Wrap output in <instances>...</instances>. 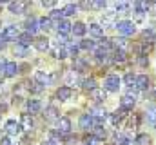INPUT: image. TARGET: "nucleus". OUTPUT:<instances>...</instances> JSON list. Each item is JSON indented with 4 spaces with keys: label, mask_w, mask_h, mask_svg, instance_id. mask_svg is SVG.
I'll return each instance as SVG.
<instances>
[{
    "label": "nucleus",
    "mask_w": 156,
    "mask_h": 145,
    "mask_svg": "<svg viewBox=\"0 0 156 145\" xmlns=\"http://www.w3.org/2000/svg\"><path fill=\"white\" fill-rule=\"evenodd\" d=\"M76 80H78V74H76V72H69V74H67V82H69V85H71L73 82L76 83Z\"/></svg>",
    "instance_id": "37998d69"
},
{
    "label": "nucleus",
    "mask_w": 156,
    "mask_h": 145,
    "mask_svg": "<svg viewBox=\"0 0 156 145\" xmlns=\"http://www.w3.org/2000/svg\"><path fill=\"white\" fill-rule=\"evenodd\" d=\"M20 125H22V129H24V131H31V129H33V125H35L33 116H31V114H22V122H20Z\"/></svg>",
    "instance_id": "2eb2a0df"
},
{
    "label": "nucleus",
    "mask_w": 156,
    "mask_h": 145,
    "mask_svg": "<svg viewBox=\"0 0 156 145\" xmlns=\"http://www.w3.org/2000/svg\"><path fill=\"white\" fill-rule=\"evenodd\" d=\"M113 62H115V64H123V62H125V53L118 49L116 53H115V58H113Z\"/></svg>",
    "instance_id": "2f4dec72"
},
{
    "label": "nucleus",
    "mask_w": 156,
    "mask_h": 145,
    "mask_svg": "<svg viewBox=\"0 0 156 145\" xmlns=\"http://www.w3.org/2000/svg\"><path fill=\"white\" fill-rule=\"evenodd\" d=\"M0 9H2V4H0Z\"/></svg>",
    "instance_id": "13d9d810"
},
{
    "label": "nucleus",
    "mask_w": 156,
    "mask_h": 145,
    "mask_svg": "<svg viewBox=\"0 0 156 145\" xmlns=\"http://www.w3.org/2000/svg\"><path fill=\"white\" fill-rule=\"evenodd\" d=\"M80 5H82V7H85V9H87V7H91V2H82V4H80Z\"/></svg>",
    "instance_id": "864d4df0"
},
{
    "label": "nucleus",
    "mask_w": 156,
    "mask_h": 145,
    "mask_svg": "<svg viewBox=\"0 0 156 145\" xmlns=\"http://www.w3.org/2000/svg\"><path fill=\"white\" fill-rule=\"evenodd\" d=\"M154 31H153V29H145V31H144V38H145V40H147V42H149V44H153V42H154Z\"/></svg>",
    "instance_id": "e433bc0d"
},
{
    "label": "nucleus",
    "mask_w": 156,
    "mask_h": 145,
    "mask_svg": "<svg viewBox=\"0 0 156 145\" xmlns=\"http://www.w3.org/2000/svg\"><path fill=\"white\" fill-rule=\"evenodd\" d=\"M113 42H115L116 47H120V51H123V49L127 47V40H125V38H116V40H113Z\"/></svg>",
    "instance_id": "4c0bfd02"
},
{
    "label": "nucleus",
    "mask_w": 156,
    "mask_h": 145,
    "mask_svg": "<svg viewBox=\"0 0 156 145\" xmlns=\"http://www.w3.org/2000/svg\"><path fill=\"white\" fill-rule=\"evenodd\" d=\"M116 27H118V33H122L123 36H131V35H134V31H136V26H134V22H131V20H122V22H118Z\"/></svg>",
    "instance_id": "f257e3e1"
},
{
    "label": "nucleus",
    "mask_w": 156,
    "mask_h": 145,
    "mask_svg": "<svg viewBox=\"0 0 156 145\" xmlns=\"http://www.w3.org/2000/svg\"><path fill=\"white\" fill-rule=\"evenodd\" d=\"M147 118H149V123H151L153 127H156V109H154V107L149 109V112H147Z\"/></svg>",
    "instance_id": "473e14b6"
},
{
    "label": "nucleus",
    "mask_w": 156,
    "mask_h": 145,
    "mask_svg": "<svg viewBox=\"0 0 156 145\" xmlns=\"http://www.w3.org/2000/svg\"><path fill=\"white\" fill-rule=\"evenodd\" d=\"M38 26H40V22L37 20V18H27V22H26V29H27V33L29 35H35L37 31H38Z\"/></svg>",
    "instance_id": "ddd939ff"
},
{
    "label": "nucleus",
    "mask_w": 156,
    "mask_h": 145,
    "mask_svg": "<svg viewBox=\"0 0 156 145\" xmlns=\"http://www.w3.org/2000/svg\"><path fill=\"white\" fill-rule=\"evenodd\" d=\"M16 72H18V65L15 62H7V65L4 67V74L5 76H15Z\"/></svg>",
    "instance_id": "aec40b11"
},
{
    "label": "nucleus",
    "mask_w": 156,
    "mask_h": 145,
    "mask_svg": "<svg viewBox=\"0 0 156 145\" xmlns=\"http://www.w3.org/2000/svg\"><path fill=\"white\" fill-rule=\"evenodd\" d=\"M138 123H140V118H138V116H133V118H129V122H127V127L134 131V129L138 127Z\"/></svg>",
    "instance_id": "c9c22d12"
},
{
    "label": "nucleus",
    "mask_w": 156,
    "mask_h": 145,
    "mask_svg": "<svg viewBox=\"0 0 156 145\" xmlns=\"http://www.w3.org/2000/svg\"><path fill=\"white\" fill-rule=\"evenodd\" d=\"M4 76H5V74H4V72L0 71V83H2V80H4Z\"/></svg>",
    "instance_id": "4d7b16f0"
},
{
    "label": "nucleus",
    "mask_w": 156,
    "mask_h": 145,
    "mask_svg": "<svg viewBox=\"0 0 156 145\" xmlns=\"http://www.w3.org/2000/svg\"><path fill=\"white\" fill-rule=\"evenodd\" d=\"M4 36L7 38V40H16L20 33H18V27L16 26H9V27H5L4 29Z\"/></svg>",
    "instance_id": "4468645a"
},
{
    "label": "nucleus",
    "mask_w": 156,
    "mask_h": 145,
    "mask_svg": "<svg viewBox=\"0 0 156 145\" xmlns=\"http://www.w3.org/2000/svg\"><path fill=\"white\" fill-rule=\"evenodd\" d=\"M44 145H56L55 140H47V142H44Z\"/></svg>",
    "instance_id": "5fc2aeb1"
},
{
    "label": "nucleus",
    "mask_w": 156,
    "mask_h": 145,
    "mask_svg": "<svg viewBox=\"0 0 156 145\" xmlns=\"http://www.w3.org/2000/svg\"><path fill=\"white\" fill-rule=\"evenodd\" d=\"M111 145H113V143H111Z\"/></svg>",
    "instance_id": "bf43d9fd"
},
{
    "label": "nucleus",
    "mask_w": 156,
    "mask_h": 145,
    "mask_svg": "<svg viewBox=\"0 0 156 145\" xmlns=\"http://www.w3.org/2000/svg\"><path fill=\"white\" fill-rule=\"evenodd\" d=\"M69 31H73V26H71L67 20H62V22H58V33H60V35H67Z\"/></svg>",
    "instance_id": "412c9836"
},
{
    "label": "nucleus",
    "mask_w": 156,
    "mask_h": 145,
    "mask_svg": "<svg viewBox=\"0 0 156 145\" xmlns=\"http://www.w3.org/2000/svg\"><path fill=\"white\" fill-rule=\"evenodd\" d=\"M104 89L105 91H111V93L118 91L120 89V78H118L116 74H109L105 78V82H104Z\"/></svg>",
    "instance_id": "f03ea898"
},
{
    "label": "nucleus",
    "mask_w": 156,
    "mask_h": 145,
    "mask_svg": "<svg viewBox=\"0 0 156 145\" xmlns=\"http://www.w3.org/2000/svg\"><path fill=\"white\" fill-rule=\"evenodd\" d=\"M7 65V62H5V58L4 56H0V71H4V67Z\"/></svg>",
    "instance_id": "8fccbe9b"
},
{
    "label": "nucleus",
    "mask_w": 156,
    "mask_h": 145,
    "mask_svg": "<svg viewBox=\"0 0 156 145\" xmlns=\"http://www.w3.org/2000/svg\"><path fill=\"white\" fill-rule=\"evenodd\" d=\"M134 87H136L138 91H145V89L149 87V78H147V74H140V76H136V83H134Z\"/></svg>",
    "instance_id": "9d476101"
},
{
    "label": "nucleus",
    "mask_w": 156,
    "mask_h": 145,
    "mask_svg": "<svg viewBox=\"0 0 156 145\" xmlns=\"http://www.w3.org/2000/svg\"><path fill=\"white\" fill-rule=\"evenodd\" d=\"M5 42H7V38L4 36V33H0V49H4V47H5Z\"/></svg>",
    "instance_id": "de8ad7c7"
},
{
    "label": "nucleus",
    "mask_w": 156,
    "mask_h": 145,
    "mask_svg": "<svg viewBox=\"0 0 156 145\" xmlns=\"http://www.w3.org/2000/svg\"><path fill=\"white\" fill-rule=\"evenodd\" d=\"M116 143L118 145H134L131 138H127V136H123V134H116Z\"/></svg>",
    "instance_id": "7c9ffc66"
},
{
    "label": "nucleus",
    "mask_w": 156,
    "mask_h": 145,
    "mask_svg": "<svg viewBox=\"0 0 156 145\" xmlns=\"http://www.w3.org/2000/svg\"><path fill=\"white\" fill-rule=\"evenodd\" d=\"M35 47H37L38 51H42V53L47 51V49H49V40H47L45 36H40V38L35 40Z\"/></svg>",
    "instance_id": "a211bd4d"
},
{
    "label": "nucleus",
    "mask_w": 156,
    "mask_h": 145,
    "mask_svg": "<svg viewBox=\"0 0 156 145\" xmlns=\"http://www.w3.org/2000/svg\"><path fill=\"white\" fill-rule=\"evenodd\" d=\"M5 109H7V107H5V105H4V104H0V114H2V112H4V111H5Z\"/></svg>",
    "instance_id": "6e6d98bb"
},
{
    "label": "nucleus",
    "mask_w": 156,
    "mask_h": 145,
    "mask_svg": "<svg viewBox=\"0 0 156 145\" xmlns=\"http://www.w3.org/2000/svg\"><path fill=\"white\" fill-rule=\"evenodd\" d=\"M91 98H93L94 102H98V104H100V102L107 100V91H105V89H98V87H96L94 91H91Z\"/></svg>",
    "instance_id": "9b49d317"
},
{
    "label": "nucleus",
    "mask_w": 156,
    "mask_h": 145,
    "mask_svg": "<svg viewBox=\"0 0 156 145\" xmlns=\"http://www.w3.org/2000/svg\"><path fill=\"white\" fill-rule=\"evenodd\" d=\"M29 89H31L33 93H40V91H44V85H40L38 82H35V83H33V87L29 85Z\"/></svg>",
    "instance_id": "79ce46f5"
},
{
    "label": "nucleus",
    "mask_w": 156,
    "mask_h": 145,
    "mask_svg": "<svg viewBox=\"0 0 156 145\" xmlns=\"http://www.w3.org/2000/svg\"><path fill=\"white\" fill-rule=\"evenodd\" d=\"M85 31H87V27H85L82 22H76V24L73 26V33H75L76 36H83L85 35Z\"/></svg>",
    "instance_id": "393cba45"
},
{
    "label": "nucleus",
    "mask_w": 156,
    "mask_h": 145,
    "mask_svg": "<svg viewBox=\"0 0 156 145\" xmlns=\"http://www.w3.org/2000/svg\"><path fill=\"white\" fill-rule=\"evenodd\" d=\"M76 4H67L64 9H62V13H64V16H71V15H75L76 13Z\"/></svg>",
    "instance_id": "cd10ccee"
},
{
    "label": "nucleus",
    "mask_w": 156,
    "mask_h": 145,
    "mask_svg": "<svg viewBox=\"0 0 156 145\" xmlns=\"http://www.w3.org/2000/svg\"><path fill=\"white\" fill-rule=\"evenodd\" d=\"M42 5H44V7H53L55 2H51V0H49V2H42Z\"/></svg>",
    "instance_id": "603ef678"
},
{
    "label": "nucleus",
    "mask_w": 156,
    "mask_h": 145,
    "mask_svg": "<svg viewBox=\"0 0 156 145\" xmlns=\"http://www.w3.org/2000/svg\"><path fill=\"white\" fill-rule=\"evenodd\" d=\"M94 142H98V140H96L93 134H91V136H85V143L87 145H94Z\"/></svg>",
    "instance_id": "49530a36"
},
{
    "label": "nucleus",
    "mask_w": 156,
    "mask_h": 145,
    "mask_svg": "<svg viewBox=\"0 0 156 145\" xmlns=\"http://www.w3.org/2000/svg\"><path fill=\"white\" fill-rule=\"evenodd\" d=\"M64 16V13H62V9H55L53 13H51V18H55V20H60Z\"/></svg>",
    "instance_id": "a19ab883"
},
{
    "label": "nucleus",
    "mask_w": 156,
    "mask_h": 145,
    "mask_svg": "<svg viewBox=\"0 0 156 145\" xmlns=\"http://www.w3.org/2000/svg\"><path fill=\"white\" fill-rule=\"evenodd\" d=\"M69 133H71V120L69 118H60L58 120V134L67 136Z\"/></svg>",
    "instance_id": "423d86ee"
},
{
    "label": "nucleus",
    "mask_w": 156,
    "mask_h": 145,
    "mask_svg": "<svg viewBox=\"0 0 156 145\" xmlns=\"http://www.w3.org/2000/svg\"><path fill=\"white\" fill-rule=\"evenodd\" d=\"M102 26L104 27H116V13L115 11H107L102 15Z\"/></svg>",
    "instance_id": "7ed1b4c3"
},
{
    "label": "nucleus",
    "mask_w": 156,
    "mask_h": 145,
    "mask_svg": "<svg viewBox=\"0 0 156 145\" xmlns=\"http://www.w3.org/2000/svg\"><path fill=\"white\" fill-rule=\"evenodd\" d=\"M15 55H16V56H26V55H27V47L16 45V47H15Z\"/></svg>",
    "instance_id": "58836bf2"
},
{
    "label": "nucleus",
    "mask_w": 156,
    "mask_h": 145,
    "mask_svg": "<svg viewBox=\"0 0 156 145\" xmlns=\"http://www.w3.org/2000/svg\"><path fill=\"white\" fill-rule=\"evenodd\" d=\"M91 7H94V9H102V7H105V2H91Z\"/></svg>",
    "instance_id": "a18cd8bd"
},
{
    "label": "nucleus",
    "mask_w": 156,
    "mask_h": 145,
    "mask_svg": "<svg viewBox=\"0 0 156 145\" xmlns=\"http://www.w3.org/2000/svg\"><path fill=\"white\" fill-rule=\"evenodd\" d=\"M94 118H93V114L91 112H87V114H82L80 116V127L82 129H85V131H89V129H94Z\"/></svg>",
    "instance_id": "20e7f679"
},
{
    "label": "nucleus",
    "mask_w": 156,
    "mask_h": 145,
    "mask_svg": "<svg viewBox=\"0 0 156 145\" xmlns=\"http://www.w3.org/2000/svg\"><path fill=\"white\" fill-rule=\"evenodd\" d=\"M80 47H82V49H94V42H91V40H82V42H80Z\"/></svg>",
    "instance_id": "ea45409f"
},
{
    "label": "nucleus",
    "mask_w": 156,
    "mask_h": 145,
    "mask_svg": "<svg viewBox=\"0 0 156 145\" xmlns=\"http://www.w3.org/2000/svg\"><path fill=\"white\" fill-rule=\"evenodd\" d=\"M27 5H29L27 2H9V4H7V7H9V11H11L13 15H20V13H24V9H26Z\"/></svg>",
    "instance_id": "6e6552de"
},
{
    "label": "nucleus",
    "mask_w": 156,
    "mask_h": 145,
    "mask_svg": "<svg viewBox=\"0 0 156 145\" xmlns=\"http://www.w3.org/2000/svg\"><path fill=\"white\" fill-rule=\"evenodd\" d=\"M31 36H33V35H29V33H24V35H20V36H18V45L29 47V44L33 42V40H31Z\"/></svg>",
    "instance_id": "b1692460"
},
{
    "label": "nucleus",
    "mask_w": 156,
    "mask_h": 145,
    "mask_svg": "<svg viewBox=\"0 0 156 145\" xmlns=\"http://www.w3.org/2000/svg\"><path fill=\"white\" fill-rule=\"evenodd\" d=\"M89 33H91V36H94V38H102L104 36V27L100 24H91L89 26Z\"/></svg>",
    "instance_id": "f3484780"
},
{
    "label": "nucleus",
    "mask_w": 156,
    "mask_h": 145,
    "mask_svg": "<svg viewBox=\"0 0 156 145\" xmlns=\"http://www.w3.org/2000/svg\"><path fill=\"white\" fill-rule=\"evenodd\" d=\"M134 102H136L134 98H131V96H123L122 102H120V109H122L123 112H129L131 109L134 107Z\"/></svg>",
    "instance_id": "f8f14e48"
},
{
    "label": "nucleus",
    "mask_w": 156,
    "mask_h": 145,
    "mask_svg": "<svg viewBox=\"0 0 156 145\" xmlns=\"http://www.w3.org/2000/svg\"><path fill=\"white\" fill-rule=\"evenodd\" d=\"M44 118H45L47 122H53V120H60V118H58V109L53 107V105H51V107H47V109H45V114H44Z\"/></svg>",
    "instance_id": "dca6fc26"
},
{
    "label": "nucleus",
    "mask_w": 156,
    "mask_h": 145,
    "mask_svg": "<svg viewBox=\"0 0 156 145\" xmlns=\"http://www.w3.org/2000/svg\"><path fill=\"white\" fill-rule=\"evenodd\" d=\"M75 67H76L75 71H83V69L87 67V62H85L83 58H80V56H76V58H75Z\"/></svg>",
    "instance_id": "c756f323"
},
{
    "label": "nucleus",
    "mask_w": 156,
    "mask_h": 145,
    "mask_svg": "<svg viewBox=\"0 0 156 145\" xmlns=\"http://www.w3.org/2000/svg\"><path fill=\"white\" fill-rule=\"evenodd\" d=\"M134 143H136V145H149V143H151V138H149L147 134H138Z\"/></svg>",
    "instance_id": "c85d7f7f"
},
{
    "label": "nucleus",
    "mask_w": 156,
    "mask_h": 145,
    "mask_svg": "<svg viewBox=\"0 0 156 145\" xmlns=\"http://www.w3.org/2000/svg\"><path fill=\"white\" fill-rule=\"evenodd\" d=\"M35 80L38 82L40 85H49L53 80H55V76L53 74H47V72H42V71H38L37 74H35Z\"/></svg>",
    "instance_id": "1a4fd4ad"
},
{
    "label": "nucleus",
    "mask_w": 156,
    "mask_h": 145,
    "mask_svg": "<svg viewBox=\"0 0 156 145\" xmlns=\"http://www.w3.org/2000/svg\"><path fill=\"white\" fill-rule=\"evenodd\" d=\"M53 27V22H51V18H42L40 20V29H51Z\"/></svg>",
    "instance_id": "72a5a7b5"
},
{
    "label": "nucleus",
    "mask_w": 156,
    "mask_h": 145,
    "mask_svg": "<svg viewBox=\"0 0 156 145\" xmlns=\"http://www.w3.org/2000/svg\"><path fill=\"white\" fill-rule=\"evenodd\" d=\"M5 131H7V134L16 136V134H20V133H22V125H20V122L7 120V122H5Z\"/></svg>",
    "instance_id": "39448f33"
},
{
    "label": "nucleus",
    "mask_w": 156,
    "mask_h": 145,
    "mask_svg": "<svg viewBox=\"0 0 156 145\" xmlns=\"http://www.w3.org/2000/svg\"><path fill=\"white\" fill-rule=\"evenodd\" d=\"M0 145H13V142H11L9 138H2V140H0Z\"/></svg>",
    "instance_id": "3c124183"
},
{
    "label": "nucleus",
    "mask_w": 156,
    "mask_h": 145,
    "mask_svg": "<svg viewBox=\"0 0 156 145\" xmlns=\"http://www.w3.org/2000/svg\"><path fill=\"white\" fill-rule=\"evenodd\" d=\"M93 136H94L96 140H104V138H105V129L100 127V125H94V129H93Z\"/></svg>",
    "instance_id": "a878e982"
},
{
    "label": "nucleus",
    "mask_w": 156,
    "mask_h": 145,
    "mask_svg": "<svg viewBox=\"0 0 156 145\" xmlns=\"http://www.w3.org/2000/svg\"><path fill=\"white\" fill-rule=\"evenodd\" d=\"M149 5H151L149 2H136V4H134V7H136V13H138V16H142V15H144V13L149 9Z\"/></svg>",
    "instance_id": "4be33fe9"
},
{
    "label": "nucleus",
    "mask_w": 156,
    "mask_h": 145,
    "mask_svg": "<svg viewBox=\"0 0 156 145\" xmlns=\"http://www.w3.org/2000/svg\"><path fill=\"white\" fill-rule=\"evenodd\" d=\"M123 82H125L127 85H131V87H133V85L136 83V76H134L133 72H127V74H125V78H123Z\"/></svg>",
    "instance_id": "f704fd0d"
},
{
    "label": "nucleus",
    "mask_w": 156,
    "mask_h": 145,
    "mask_svg": "<svg viewBox=\"0 0 156 145\" xmlns=\"http://www.w3.org/2000/svg\"><path fill=\"white\" fill-rule=\"evenodd\" d=\"M136 62H138V64H140V65H145V64H147V56H142V55H140V56H138V60H136Z\"/></svg>",
    "instance_id": "09e8293b"
},
{
    "label": "nucleus",
    "mask_w": 156,
    "mask_h": 145,
    "mask_svg": "<svg viewBox=\"0 0 156 145\" xmlns=\"http://www.w3.org/2000/svg\"><path fill=\"white\" fill-rule=\"evenodd\" d=\"M40 109H42L40 100H27V111H29L31 114H37Z\"/></svg>",
    "instance_id": "6ab92c4d"
},
{
    "label": "nucleus",
    "mask_w": 156,
    "mask_h": 145,
    "mask_svg": "<svg viewBox=\"0 0 156 145\" xmlns=\"http://www.w3.org/2000/svg\"><path fill=\"white\" fill-rule=\"evenodd\" d=\"M82 87H83L85 91H94V89H96V82H94V78H85V80L82 82Z\"/></svg>",
    "instance_id": "5701e85b"
},
{
    "label": "nucleus",
    "mask_w": 156,
    "mask_h": 145,
    "mask_svg": "<svg viewBox=\"0 0 156 145\" xmlns=\"http://www.w3.org/2000/svg\"><path fill=\"white\" fill-rule=\"evenodd\" d=\"M123 116H125V114H123V111H122V109H120V112H115V114H111V123H113V125H120V123H122V120H123Z\"/></svg>",
    "instance_id": "bb28decb"
},
{
    "label": "nucleus",
    "mask_w": 156,
    "mask_h": 145,
    "mask_svg": "<svg viewBox=\"0 0 156 145\" xmlns=\"http://www.w3.org/2000/svg\"><path fill=\"white\" fill-rule=\"evenodd\" d=\"M127 7H129V4H127V2H116V9H118V11H125Z\"/></svg>",
    "instance_id": "c03bdc74"
},
{
    "label": "nucleus",
    "mask_w": 156,
    "mask_h": 145,
    "mask_svg": "<svg viewBox=\"0 0 156 145\" xmlns=\"http://www.w3.org/2000/svg\"><path fill=\"white\" fill-rule=\"evenodd\" d=\"M71 96H73V89H71L69 85H62V87L56 91V98H58L60 102H67Z\"/></svg>",
    "instance_id": "0eeeda50"
}]
</instances>
